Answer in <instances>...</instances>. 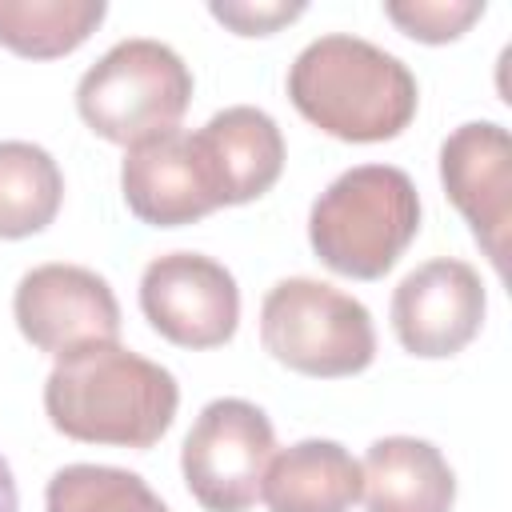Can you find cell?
<instances>
[{
    "label": "cell",
    "mask_w": 512,
    "mask_h": 512,
    "mask_svg": "<svg viewBox=\"0 0 512 512\" xmlns=\"http://www.w3.org/2000/svg\"><path fill=\"white\" fill-rule=\"evenodd\" d=\"M180 404L176 376L124 344H92L56 360L44 380V412L80 444L152 448Z\"/></svg>",
    "instance_id": "cell-1"
},
{
    "label": "cell",
    "mask_w": 512,
    "mask_h": 512,
    "mask_svg": "<svg viewBox=\"0 0 512 512\" xmlns=\"http://www.w3.org/2000/svg\"><path fill=\"white\" fill-rule=\"evenodd\" d=\"M288 96L308 124L352 144L400 136L420 104L408 64L348 32H328L300 48L288 68Z\"/></svg>",
    "instance_id": "cell-2"
},
{
    "label": "cell",
    "mask_w": 512,
    "mask_h": 512,
    "mask_svg": "<svg viewBox=\"0 0 512 512\" xmlns=\"http://www.w3.org/2000/svg\"><path fill=\"white\" fill-rule=\"evenodd\" d=\"M420 232V196L404 168L356 164L308 212L312 252L340 276L380 280Z\"/></svg>",
    "instance_id": "cell-3"
},
{
    "label": "cell",
    "mask_w": 512,
    "mask_h": 512,
    "mask_svg": "<svg viewBox=\"0 0 512 512\" xmlns=\"http://www.w3.org/2000/svg\"><path fill=\"white\" fill-rule=\"evenodd\" d=\"M192 100L188 64L160 40L132 36L112 44L76 84L84 124L112 144H140L180 128Z\"/></svg>",
    "instance_id": "cell-4"
},
{
    "label": "cell",
    "mask_w": 512,
    "mask_h": 512,
    "mask_svg": "<svg viewBox=\"0 0 512 512\" xmlns=\"http://www.w3.org/2000/svg\"><path fill=\"white\" fill-rule=\"evenodd\" d=\"M260 340L272 360L320 380L356 376L376 356L368 308L312 276H288L268 288L260 304Z\"/></svg>",
    "instance_id": "cell-5"
},
{
    "label": "cell",
    "mask_w": 512,
    "mask_h": 512,
    "mask_svg": "<svg viewBox=\"0 0 512 512\" xmlns=\"http://www.w3.org/2000/svg\"><path fill=\"white\" fill-rule=\"evenodd\" d=\"M272 452L276 432L256 404L236 396L212 400L184 436V484L208 512H248L260 496Z\"/></svg>",
    "instance_id": "cell-6"
},
{
    "label": "cell",
    "mask_w": 512,
    "mask_h": 512,
    "mask_svg": "<svg viewBox=\"0 0 512 512\" xmlns=\"http://www.w3.org/2000/svg\"><path fill=\"white\" fill-rule=\"evenodd\" d=\"M144 320L180 348H220L240 320V288L224 264L200 252L156 256L140 276Z\"/></svg>",
    "instance_id": "cell-7"
},
{
    "label": "cell",
    "mask_w": 512,
    "mask_h": 512,
    "mask_svg": "<svg viewBox=\"0 0 512 512\" xmlns=\"http://www.w3.org/2000/svg\"><path fill=\"white\" fill-rule=\"evenodd\" d=\"M24 340L56 360L92 344H116L120 304L104 276L80 264H40L20 276L12 296Z\"/></svg>",
    "instance_id": "cell-8"
},
{
    "label": "cell",
    "mask_w": 512,
    "mask_h": 512,
    "mask_svg": "<svg viewBox=\"0 0 512 512\" xmlns=\"http://www.w3.org/2000/svg\"><path fill=\"white\" fill-rule=\"evenodd\" d=\"M440 180L448 200L472 224L476 244L504 276L512 228V140L492 120L460 124L440 148Z\"/></svg>",
    "instance_id": "cell-9"
},
{
    "label": "cell",
    "mask_w": 512,
    "mask_h": 512,
    "mask_svg": "<svg viewBox=\"0 0 512 512\" xmlns=\"http://www.w3.org/2000/svg\"><path fill=\"white\" fill-rule=\"evenodd\" d=\"M484 284L480 272L464 260H428L408 272L392 292V328L396 340L424 360L456 356L468 348L484 324Z\"/></svg>",
    "instance_id": "cell-10"
},
{
    "label": "cell",
    "mask_w": 512,
    "mask_h": 512,
    "mask_svg": "<svg viewBox=\"0 0 512 512\" xmlns=\"http://www.w3.org/2000/svg\"><path fill=\"white\" fill-rule=\"evenodd\" d=\"M120 192L132 216L156 228H180L220 208L208 172L200 164V152L192 144V132L180 128L140 140L124 152Z\"/></svg>",
    "instance_id": "cell-11"
},
{
    "label": "cell",
    "mask_w": 512,
    "mask_h": 512,
    "mask_svg": "<svg viewBox=\"0 0 512 512\" xmlns=\"http://www.w3.org/2000/svg\"><path fill=\"white\" fill-rule=\"evenodd\" d=\"M192 144L220 208L264 196L284 172V136L276 120L252 104L216 112L200 132H192Z\"/></svg>",
    "instance_id": "cell-12"
},
{
    "label": "cell",
    "mask_w": 512,
    "mask_h": 512,
    "mask_svg": "<svg viewBox=\"0 0 512 512\" xmlns=\"http://www.w3.org/2000/svg\"><path fill=\"white\" fill-rule=\"evenodd\" d=\"M360 496L368 512H448L456 500V476L436 444L384 436L360 464Z\"/></svg>",
    "instance_id": "cell-13"
},
{
    "label": "cell",
    "mask_w": 512,
    "mask_h": 512,
    "mask_svg": "<svg viewBox=\"0 0 512 512\" xmlns=\"http://www.w3.org/2000/svg\"><path fill=\"white\" fill-rule=\"evenodd\" d=\"M260 496L268 512H352L360 500V464L336 440H300L272 452Z\"/></svg>",
    "instance_id": "cell-14"
},
{
    "label": "cell",
    "mask_w": 512,
    "mask_h": 512,
    "mask_svg": "<svg viewBox=\"0 0 512 512\" xmlns=\"http://www.w3.org/2000/svg\"><path fill=\"white\" fill-rule=\"evenodd\" d=\"M64 200L60 164L28 140H0V240L44 232Z\"/></svg>",
    "instance_id": "cell-15"
},
{
    "label": "cell",
    "mask_w": 512,
    "mask_h": 512,
    "mask_svg": "<svg viewBox=\"0 0 512 512\" xmlns=\"http://www.w3.org/2000/svg\"><path fill=\"white\" fill-rule=\"evenodd\" d=\"M104 12V0H0V44L32 60H52L80 48Z\"/></svg>",
    "instance_id": "cell-16"
},
{
    "label": "cell",
    "mask_w": 512,
    "mask_h": 512,
    "mask_svg": "<svg viewBox=\"0 0 512 512\" xmlns=\"http://www.w3.org/2000/svg\"><path fill=\"white\" fill-rule=\"evenodd\" d=\"M48 512H168V504L128 468L68 464L48 480Z\"/></svg>",
    "instance_id": "cell-17"
},
{
    "label": "cell",
    "mask_w": 512,
    "mask_h": 512,
    "mask_svg": "<svg viewBox=\"0 0 512 512\" xmlns=\"http://www.w3.org/2000/svg\"><path fill=\"white\" fill-rule=\"evenodd\" d=\"M384 12L400 32L424 44H448L460 32H468L472 20L484 16V4L480 0H388Z\"/></svg>",
    "instance_id": "cell-18"
},
{
    "label": "cell",
    "mask_w": 512,
    "mask_h": 512,
    "mask_svg": "<svg viewBox=\"0 0 512 512\" xmlns=\"http://www.w3.org/2000/svg\"><path fill=\"white\" fill-rule=\"evenodd\" d=\"M304 12V4H284V0H212V16L228 28H236L240 36H268L280 24L296 20Z\"/></svg>",
    "instance_id": "cell-19"
},
{
    "label": "cell",
    "mask_w": 512,
    "mask_h": 512,
    "mask_svg": "<svg viewBox=\"0 0 512 512\" xmlns=\"http://www.w3.org/2000/svg\"><path fill=\"white\" fill-rule=\"evenodd\" d=\"M0 512H20L16 480H12V468H8V460H4V456H0Z\"/></svg>",
    "instance_id": "cell-20"
}]
</instances>
